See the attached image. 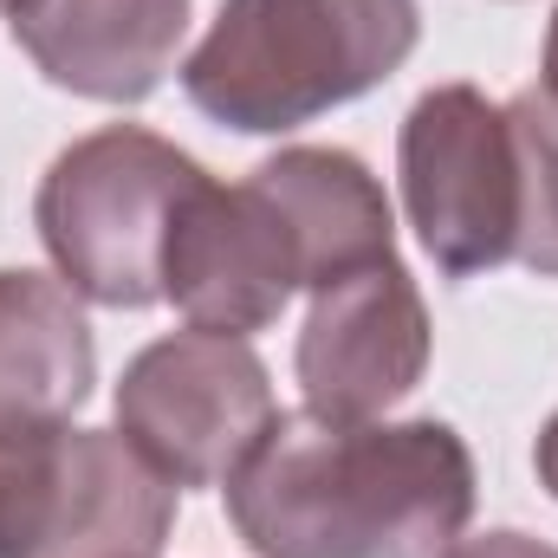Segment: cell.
<instances>
[{
    "label": "cell",
    "instance_id": "cell-3",
    "mask_svg": "<svg viewBox=\"0 0 558 558\" xmlns=\"http://www.w3.org/2000/svg\"><path fill=\"white\" fill-rule=\"evenodd\" d=\"M208 169L143 124H105L65 143L33 195V228L59 279L111 312L162 299V254L182 202Z\"/></svg>",
    "mask_w": 558,
    "mask_h": 558
},
{
    "label": "cell",
    "instance_id": "cell-6",
    "mask_svg": "<svg viewBox=\"0 0 558 558\" xmlns=\"http://www.w3.org/2000/svg\"><path fill=\"white\" fill-rule=\"evenodd\" d=\"M403 215L448 279L494 274L520 254V156L507 105L481 85L422 92L397 137Z\"/></svg>",
    "mask_w": 558,
    "mask_h": 558
},
{
    "label": "cell",
    "instance_id": "cell-2",
    "mask_svg": "<svg viewBox=\"0 0 558 558\" xmlns=\"http://www.w3.org/2000/svg\"><path fill=\"white\" fill-rule=\"evenodd\" d=\"M416 39V0H221L182 92L221 131L279 137L397 78Z\"/></svg>",
    "mask_w": 558,
    "mask_h": 558
},
{
    "label": "cell",
    "instance_id": "cell-15",
    "mask_svg": "<svg viewBox=\"0 0 558 558\" xmlns=\"http://www.w3.org/2000/svg\"><path fill=\"white\" fill-rule=\"evenodd\" d=\"M539 85L558 98V13H553V33H546V78H539Z\"/></svg>",
    "mask_w": 558,
    "mask_h": 558
},
{
    "label": "cell",
    "instance_id": "cell-5",
    "mask_svg": "<svg viewBox=\"0 0 558 558\" xmlns=\"http://www.w3.org/2000/svg\"><path fill=\"white\" fill-rule=\"evenodd\" d=\"M118 435L169 487H228L274 428V377L247 338L169 331L143 344L118 377Z\"/></svg>",
    "mask_w": 558,
    "mask_h": 558
},
{
    "label": "cell",
    "instance_id": "cell-12",
    "mask_svg": "<svg viewBox=\"0 0 558 558\" xmlns=\"http://www.w3.org/2000/svg\"><path fill=\"white\" fill-rule=\"evenodd\" d=\"M513 156H520V267L558 279V98L546 85H526L507 98Z\"/></svg>",
    "mask_w": 558,
    "mask_h": 558
},
{
    "label": "cell",
    "instance_id": "cell-13",
    "mask_svg": "<svg viewBox=\"0 0 558 558\" xmlns=\"http://www.w3.org/2000/svg\"><path fill=\"white\" fill-rule=\"evenodd\" d=\"M441 558H558V546L533 539V533H481V539H454Z\"/></svg>",
    "mask_w": 558,
    "mask_h": 558
},
{
    "label": "cell",
    "instance_id": "cell-7",
    "mask_svg": "<svg viewBox=\"0 0 558 558\" xmlns=\"http://www.w3.org/2000/svg\"><path fill=\"white\" fill-rule=\"evenodd\" d=\"M305 292V260L299 234L274 195L247 182H195L169 228L162 254V299L195 325V331H228L254 338Z\"/></svg>",
    "mask_w": 558,
    "mask_h": 558
},
{
    "label": "cell",
    "instance_id": "cell-14",
    "mask_svg": "<svg viewBox=\"0 0 558 558\" xmlns=\"http://www.w3.org/2000/svg\"><path fill=\"white\" fill-rule=\"evenodd\" d=\"M533 468H539V487L558 500V410H553V422L539 428V441H533Z\"/></svg>",
    "mask_w": 558,
    "mask_h": 558
},
{
    "label": "cell",
    "instance_id": "cell-16",
    "mask_svg": "<svg viewBox=\"0 0 558 558\" xmlns=\"http://www.w3.org/2000/svg\"><path fill=\"white\" fill-rule=\"evenodd\" d=\"M13 7H20V0H0V13H13Z\"/></svg>",
    "mask_w": 558,
    "mask_h": 558
},
{
    "label": "cell",
    "instance_id": "cell-8",
    "mask_svg": "<svg viewBox=\"0 0 558 558\" xmlns=\"http://www.w3.org/2000/svg\"><path fill=\"white\" fill-rule=\"evenodd\" d=\"M428 305H422L410 267L371 260L312 292L292 371L312 416L377 422L390 403H403L428 371Z\"/></svg>",
    "mask_w": 558,
    "mask_h": 558
},
{
    "label": "cell",
    "instance_id": "cell-11",
    "mask_svg": "<svg viewBox=\"0 0 558 558\" xmlns=\"http://www.w3.org/2000/svg\"><path fill=\"white\" fill-rule=\"evenodd\" d=\"M254 182L286 208V221L299 234L305 292L331 286V279L351 274V267H371V260H390L397 254L390 195L364 169V156L325 149V143H299V149L267 156L254 169Z\"/></svg>",
    "mask_w": 558,
    "mask_h": 558
},
{
    "label": "cell",
    "instance_id": "cell-10",
    "mask_svg": "<svg viewBox=\"0 0 558 558\" xmlns=\"http://www.w3.org/2000/svg\"><path fill=\"white\" fill-rule=\"evenodd\" d=\"M98 344L59 274L0 267V441H26L85 410Z\"/></svg>",
    "mask_w": 558,
    "mask_h": 558
},
{
    "label": "cell",
    "instance_id": "cell-9",
    "mask_svg": "<svg viewBox=\"0 0 558 558\" xmlns=\"http://www.w3.org/2000/svg\"><path fill=\"white\" fill-rule=\"evenodd\" d=\"M7 33L46 85L92 105H143L175 72L189 0H20Z\"/></svg>",
    "mask_w": 558,
    "mask_h": 558
},
{
    "label": "cell",
    "instance_id": "cell-4",
    "mask_svg": "<svg viewBox=\"0 0 558 558\" xmlns=\"http://www.w3.org/2000/svg\"><path fill=\"white\" fill-rule=\"evenodd\" d=\"M175 487L118 428L0 441V558H162Z\"/></svg>",
    "mask_w": 558,
    "mask_h": 558
},
{
    "label": "cell",
    "instance_id": "cell-1",
    "mask_svg": "<svg viewBox=\"0 0 558 558\" xmlns=\"http://www.w3.org/2000/svg\"><path fill=\"white\" fill-rule=\"evenodd\" d=\"M228 520L260 558H441L474 520V454L435 416L292 410L234 468Z\"/></svg>",
    "mask_w": 558,
    "mask_h": 558
}]
</instances>
